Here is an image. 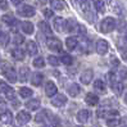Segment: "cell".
<instances>
[{"mask_svg": "<svg viewBox=\"0 0 127 127\" xmlns=\"http://www.w3.org/2000/svg\"><path fill=\"white\" fill-rule=\"evenodd\" d=\"M67 91H68V94L71 96H73V98H74V96H77L80 94V86L77 84H71L68 86V89H67Z\"/></svg>", "mask_w": 127, "mask_h": 127, "instance_id": "25", "label": "cell"}, {"mask_svg": "<svg viewBox=\"0 0 127 127\" xmlns=\"http://www.w3.org/2000/svg\"><path fill=\"white\" fill-rule=\"evenodd\" d=\"M107 125L109 126V127H116V126H118L119 125V119L118 118H108L107 119Z\"/></svg>", "mask_w": 127, "mask_h": 127, "instance_id": "37", "label": "cell"}, {"mask_svg": "<svg viewBox=\"0 0 127 127\" xmlns=\"http://www.w3.org/2000/svg\"><path fill=\"white\" fill-rule=\"evenodd\" d=\"M67 103V96L63 95V94H59V95H55L53 99H51V104L54 107H63L64 104Z\"/></svg>", "mask_w": 127, "mask_h": 127, "instance_id": "12", "label": "cell"}, {"mask_svg": "<svg viewBox=\"0 0 127 127\" xmlns=\"http://www.w3.org/2000/svg\"><path fill=\"white\" fill-rule=\"evenodd\" d=\"M19 95L22 98H30V96L32 95V90L28 87H21L19 89Z\"/></svg>", "mask_w": 127, "mask_h": 127, "instance_id": "31", "label": "cell"}, {"mask_svg": "<svg viewBox=\"0 0 127 127\" xmlns=\"http://www.w3.org/2000/svg\"><path fill=\"white\" fill-rule=\"evenodd\" d=\"M117 26V21L112 17H107L101 21L100 23V31L103 33H109L114 30V27Z\"/></svg>", "mask_w": 127, "mask_h": 127, "instance_id": "2", "label": "cell"}, {"mask_svg": "<svg viewBox=\"0 0 127 127\" xmlns=\"http://www.w3.org/2000/svg\"><path fill=\"white\" fill-rule=\"evenodd\" d=\"M89 117H90V112L87 109H81L77 113V121L80 123H86L89 121Z\"/></svg>", "mask_w": 127, "mask_h": 127, "instance_id": "16", "label": "cell"}, {"mask_svg": "<svg viewBox=\"0 0 127 127\" xmlns=\"http://www.w3.org/2000/svg\"><path fill=\"white\" fill-rule=\"evenodd\" d=\"M9 42V35L6 32H3L0 35V45L1 46H6V44Z\"/></svg>", "mask_w": 127, "mask_h": 127, "instance_id": "35", "label": "cell"}, {"mask_svg": "<svg viewBox=\"0 0 127 127\" xmlns=\"http://www.w3.org/2000/svg\"><path fill=\"white\" fill-rule=\"evenodd\" d=\"M61 62H62L63 64H65V65H71V64L73 63V58H72L69 54H63Z\"/></svg>", "mask_w": 127, "mask_h": 127, "instance_id": "32", "label": "cell"}, {"mask_svg": "<svg viewBox=\"0 0 127 127\" xmlns=\"http://www.w3.org/2000/svg\"><path fill=\"white\" fill-rule=\"evenodd\" d=\"M85 101L89 104V105H96V104L99 103V98H98V95H95L93 93H87L86 94V98H85Z\"/></svg>", "mask_w": 127, "mask_h": 127, "instance_id": "17", "label": "cell"}, {"mask_svg": "<svg viewBox=\"0 0 127 127\" xmlns=\"http://www.w3.org/2000/svg\"><path fill=\"white\" fill-rule=\"evenodd\" d=\"M42 80H44V74L40 73V72H35L32 74V78H31L33 86H40L42 84Z\"/></svg>", "mask_w": 127, "mask_h": 127, "instance_id": "18", "label": "cell"}, {"mask_svg": "<svg viewBox=\"0 0 127 127\" xmlns=\"http://www.w3.org/2000/svg\"><path fill=\"white\" fill-rule=\"evenodd\" d=\"M12 57L16 59V61H23L25 59V53H23V50L22 49H13L12 50Z\"/></svg>", "mask_w": 127, "mask_h": 127, "instance_id": "26", "label": "cell"}, {"mask_svg": "<svg viewBox=\"0 0 127 127\" xmlns=\"http://www.w3.org/2000/svg\"><path fill=\"white\" fill-rule=\"evenodd\" d=\"M57 91H58V89H57V86H55L54 82H51V81L46 82V85H45V94H46L48 96L53 98V96L57 95Z\"/></svg>", "mask_w": 127, "mask_h": 127, "instance_id": "13", "label": "cell"}, {"mask_svg": "<svg viewBox=\"0 0 127 127\" xmlns=\"http://www.w3.org/2000/svg\"><path fill=\"white\" fill-rule=\"evenodd\" d=\"M76 127H82V126H76Z\"/></svg>", "mask_w": 127, "mask_h": 127, "instance_id": "53", "label": "cell"}, {"mask_svg": "<svg viewBox=\"0 0 127 127\" xmlns=\"http://www.w3.org/2000/svg\"><path fill=\"white\" fill-rule=\"evenodd\" d=\"M125 103H126V104H127V94H126V95H125Z\"/></svg>", "mask_w": 127, "mask_h": 127, "instance_id": "48", "label": "cell"}, {"mask_svg": "<svg viewBox=\"0 0 127 127\" xmlns=\"http://www.w3.org/2000/svg\"><path fill=\"white\" fill-rule=\"evenodd\" d=\"M0 91L4 93L8 99L14 100V90H13V89H12L9 85H6L4 81H0Z\"/></svg>", "mask_w": 127, "mask_h": 127, "instance_id": "7", "label": "cell"}, {"mask_svg": "<svg viewBox=\"0 0 127 127\" xmlns=\"http://www.w3.org/2000/svg\"><path fill=\"white\" fill-rule=\"evenodd\" d=\"M48 113H49L48 110H42V112H40V113L35 117V121H36V122H44V121L46 119V114H48Z\"/></svg>", "mask_w": 127, "mask_h": 127, "instance_id": "34", "label": "cell"}, {"mask_svg": "<svg viewBox=\"0 0 127 127\" xmlns=\"http://www.w3.org/2000/svg\"><path fill=\"white\" fill-rule=\"evenodd\" d=\"M41 127H48V126H41Z\"/></svg>", "mask_w": 127, "mask_h": 127, "instance_id": "51", "label": "cell"}, {"mask_svg": "<svg viewBox=\"0 0 127 127\" xmlns=\"http://www.w3.org/2000/svg\"><path fill=\"white\" fill-rule=\"evenodd\" d=\"M0 121L4 125H10L13 122V114L9 110H4L3 113H0Z\"/></svg>", "mask_w": 127, "mask_h": 127, "instance_id": "15", "label": "cell"}, {"mask_svg": "<svg viewBox=\"0 0 127 127\" xmlns=\"http://www.w3.org/2000/svg\"><path fill=\"white\" fill-rule=\"evenodd\" d=\"M44 65H45V62H44L42 57H39L33 61V67H36V68H42Z\"/></svg>", "mask_w": 127, "mask_h": 127, "instance_id": "36", "label": "cell"}, {"mask_svg": "<svg viewBox=\"0 0 127 127\" xmlns=\"http://www.w3.org/2000/svg\"><path fill=\"white\" fill-rule=\"evenodd\" d=\"M22 31L27 35L33 33V25L31 22H22Z\"/></svg>", "mask_w": 127, "mask_h": 127, "instance_id": "27", "label": "cell"}, {"mask_svg": "<svg viewBox=\"0 0 127 127\" xmlns=\"http://www.w3.org/2000/svg\"><path fill=\"white\" fill-rule=\"evenodd\" d=\"M6 107V103H5V100L3 99V98H0V109H4Z\"/></svg>", "mask_w": 127, "mask_h": 127, "instance_id": "44", "label": "cell"}, {"mask_svg": "<svg viewBox=\"0 0 127 127\" xmlns=\"http://www.w3.org/2000/svg\"><path fill=\"white\" fill-rule=\"evenodd\" d=\"M93 77H94L93 69H86V71L82 72L80 80H81V82H82L84 85H89V84H90V82L93 81Z\"/></svg>", "mask_w": 127, "mask_h": 127, "instance_id": "10", "label": "cell"}, {"mask_svg": "<svg viewBox=\"0 0 127 127\" xmlns=\"http://www.w3.org/2000/svg\"><path fill=\"white\" fill-rule=\"evenodd\" d=\"M0 8L1 9H8V1L6 0H0Z\"/></svg>", "mask_w": 127, "mask_h": 127, "instance_id": "43", "label": "cell"}, {"mask_svg": "<svg viewBox=\"0 0 127 127\" xmlns=\"http://www.w3.org/2000/svg\"><path fill=\"white\" fill-rule=\"evenodd\" d=\"M1 21L4 22L5 25H9V26H14L17 23V19L14 18V17H12V16H9V14H5V16H3L1 17Z\"/></svg>", "mask_w": 127, "mask_h": 127, "instance_id": "28", "label": "cell"}, {"mask_svg": "<svg viewBox=\"0 0 127 127\" xmlns=\"http://www.w3.org/2000/svg\"><path fill=\"white\" fill-rule=\"evenodd\" d=\"M30 119H31V114H30L28 112H26V110H21L19 113L17 114L18 125H26L27 122H30Z\"/></svg>", "mask_w": 127, "mask_h": 127, "instance_id": "11", "label": "cell"}, {"mask_svg": "<svg viewBox=\"0 0 127 127\" xmlns=\"http://www.w3.org/2000/svg\"><path fill=\"white\" fill-rule=\"evenodd\" d=\"M110 62H112V65H114V67H117V65L119 64V62H118V59H117V58H112V59H110Z\"/></svg>", "mask_w": 127, "mask_h": 127, "instance_id": "45", "label": "cell"}, {"mask_svg": "<svg viewBox=\"0 0 127 127\" xmlns=\"http://www.w3.org/2000/svg\"><path fill=\"white\" fill-rule=\"evenodd\" d=\"M50 123L53 126H59V123H61V121H59V118L57 116H50Z\"/></svg>", "mask_w": 127, "mask_h": 127, "instance_id": "40", "label": "cell"}, {"mask_svg": "<svg viewBox=\"0 0 127 127\" xmlns=\"http://www.w3.org/2000/svg\"><path fill=\"white\" fill-rule=\"evenodd\" d=\"M78 28H80V25L77 23L76 19L69 18L68 21L65 22V32H68V33L77 32V33H78Z\"/></svg>", "mask_w": 127, "mask_h": 127, "instance_id": "6", "label": "cell"}, {"mask_svg": "<svg viewBox=\"0 0 127 127\" xmlns=\"http://www.w3.org/2000/svg\"><path fill=\"white\" fill-rule=\"evenodd\" d=\"M50 5H51V8L53 9H57V10H62L65 8V4L63 0H50Z\"/></svg>", "mask_w": 127, "mask_h": 127, "instance_id": "21", "label": "cell"}, {"mask_svg": "<svg viewBox=\"0 0 127 127\" xmlns=\"http://www.w3.org/2000/svg\"><path fill=\"white\" fill-rule=\"evenodd\" d=\"M78 40L76 39V37H68V39L65 40V45L67 48H68V50H74L77 46H78Z\"/></svg>", "mask_w": 127, "mask_h": 127, "instance_id": "19", "label": "cell"}, {"mask_svg": "<svg viewBox=\"0 0 127 127\" xmlns=\"http://www.w3.org/2000/svg\"><path fill=\"white\" fill-rule=\"evenodd\" d=\"M108 49H109V45H108V41L105 40H98V42H96V51H98V54L100 55H105L108 53Z\"/></svg>", "mask_w": 127, "mask_h": 127, "instance_id": "9", "label": "cell"}, {"mask_svg": "<svg viewBox=\"0 0 127 127\" xmlns=\"http://www.w3.org/2000/svg\"><path fill=\"white\" fill-rule=\"evenodd\" d=\"M122 58L125 59V61L127 62V49H125V50H122Z\"/></svg>", "mask_w": 127, "mask_h": 127, "instance_id": "46", "label": "cell"}, {"mask_svg": "<svg viewBox=\"0 0 127 127\" xmlns=\"http://www.w3.org/2000/svg\"><path fill=\"white\" fill-rule=\"evenodd\" d=\"M108 77H109V80H110L112 90L114 91V94H116V95H121V94H122V91H123V84H122L121 81H117L116 74H114L113 72H109Z\"/></svg>", "mask_w": 127, "mask_h": 127, "instance_id": "3", "label": "cell"}, {"mask_svg": "<svg viewBox=\"0 0 127 127\" xmlns=\"http://www.w3.org/2000/svg\"><path fill=\"white\" fill-rule=\"evenodd\" d=\"M104 1H109V0H104Z\"/></svg>", "mask_w": 127, "mask_h": 127, "instance_id": "52", "label": "cell"}, {"mask_svg": "<svg viewBox=\"0 0 127 127\" xmlns=\"http://www.w3.org/2000/svg\"><path fill=\"white\" fill-rule=\"evenodd\" d=\"M80 6H81V10H82V13H84L85 18L90 22V23H94L95 19H96V16L91 10L90 1H89V0H80Z\"/></svg>", "mask_w": 127, "mask_h": 127, "instance_id": "1", "label": "cell"}, {"mask_svg": "<svg viewBox=\"0 0 127 127\" xmlns=\"http://www.w3.org/2000/svg\"><path fill=\"white\" fill-rule=\"evenodd\" d=\"M53 25H54V28H55V31L57 32H63L65 31V21L62 18V17H57L53 22Z\"/></svg>", "mask_w": 127, "mask_h": 127, "instance_id": "14", "label": "cell"}, {"mask_svg": "<svg viewBox=\"0 0 127 127\" xmlns=\"http://www.w3.org/2000/svg\"><path fill=\"white\" fill-rule=\"evenodd\" d=\"M39 27L45 35H51V30H50V27L46 22H39Z\"/></svg>", "mask_w": 127, "mask_h": 127, "instance_id": "30", "label": "cell"}, {"mask_svg": "<svg viewBox=\"0 0 127 127\" xmlns=\"http://www.w3.org/2000/svg\"><path fill=\"white\" fill-rule=\"evenodd\" d=\"M81 45H82V51H84V53H89V46H90V42H89L87 40H84L81 42Z\"/></svg>", "mask_w": 127, "mask_h": 127, "instance_id": "39", "label": "cell"}, {"mask_svg": "<svg viewBox=\"0 0 127 127\" xmlns=\"http://www.w3.org/2000/svg\"><path fill=\"white\" fill-rule=\"evenodd\" d=\"M1 33H3V32H1V30H0V35H1Z\"/></svg>", "mask_w": 127, "mask_h": 127, "instance_id": "50", "label": "cell"}, {"mask_svg": "<svg viewBox=\"0 0 127 127\" xmlns=\"http://www.w3.org/2000/svg\"><path fill=\"white\" fill-rule=\"evenodd\" d=\"M126 40H127V32H126Z\"/></svg>", "mask_w": 127, "mask_h": 127, "instance_id": "49", "label": "cell"}, {"mask_svg": "<svg viewBox=\"0 0 127 127\" xmlns=\"http://www.w3.org/2000/svg\"><path fill=\"white\" fill-rule=\"evenodd\" d=\"M118 76L121 80H127V68H121V71H119Z\"/></svg>", "mask_w": 127, "mask_h": 127, "instance_id": "41", "label": "cell"}, {"mask_svg": "<svg viewBox=\"0 0 127 127\" xmlns=\"http://www.w3.org/2000/svg\"><path fill=\"white\" fill-rule=\"evenodd\" d=\"M93 4L95 6V9L99 13L105 12V1H104V0H93Z\"/></svg>", "mask_w": 127, "mask_h": 127, "instance_id": "22", "label": "cell"}, {"mask_svg": "<svg viewBox=\"0 0 127 127\" xmlns=\"http://www.w3.org/2000/svg\"><path fill=\"white\" fill-rule=\"evenodd\" d=\"M14 44H16V45H21V44L22 42H23L25 41V39H23V36H22V35H16V36H14Z\"/></svg>", "mask_w": 127, "mask_h": 127, "instance_id": "38", "label": "cell"}, {"mask_svg": "<svg viewBox=\"0 0 127 127\" xmlns=\"http://www.w3.org/2000/svg\"><path fill=\"white\" fill-rule=\"evenodd\" d=\"M94 89L98 90L99 93H105V84H104L101 80H96L94 82Z\"/></svg>", "mask_w": 127, "mask_h": 127, "instance_id": "29", "label": "cell"}, {"mask_svg": "<svg viewBox=\"0 0 127 127\" xmlns=\"http://www.w3.org/2000/svg\"><path fill=\"white\" fill-rule=\"evenodd\" d=\"M10 1H12L13 5H19L22 1H23V0H10Z\"/></svg>", "mask_w": 127, "mask_h": 127, "instance_id": "47", "label": "cell"}, {"mask_svg": "<svg viewBox=\"0 0 127 127\" xmlns=\"http://www.w3.org/2000/svg\"><path fill=\"white\" fill-rule=\"evenodd\" d=\"M46 45L51 51H58V53L62 51V42H61V40L55 39V37H49L46 40Z\"/></svg>", "mask_w": 127, "mask_h": 127, "instance_id": "4", "label": "cell"}, {"mask_svg": "<svg viewBox=\"0 0 127 127\" xmlns=\"http://www.w3.org/2000/svg\"><path fill=\"white\" fill-rule=\"evenodd\" d=\"M28 76H30V69L27 67H22L19 69V81L21 82H26L28 80Z\"/></svg>", "mask_w": 127, "mask_h": 127, "instance_id": "24", "label": "cell"}, {"mask_svg": "<svg viewBox=\"0 0 127 127\" xmlns=\"http://www.w3.org/2000/svg\"><path fill=\"white\" fill-rule=\"evenodd\" d=\"M17 13L22 17H26V18H30V17H33L35 16V8L31 5H22L21 8L17 10Z\"/></svg>", "mask_w": 127, "mask_h": 127, "instance_id": "5", "label": "cell"}, {"mask_svg": "<svg viewBox=\"0 0 127 127\" xmlns=\"http://www.w3.org/2000/svg\"><path fill=\"white\" fill-rule=\"evenodd\" d=\"M48 62H49L50 65H53V67H58L59 64H61V61H59L57 57H54V55H49L48 57Z\"/></svg>", "mask_w": 127, "mask_h": 127, "instance_id": "33", "label": "cell"}, {"mask_svg": "<svg viewBox=\"0 0 127 127\" xmlns=\"http://www.w3.org/2000/svg\"><path fill=\"white\" fill-rule=\"evenodd\" d=\"M53 10H51V9H45V10H44V16H45L46 18H50V17H53Z\"/></svg>", "mask_w": 127, "mask_h": 127, "instance_id": "42", "label": "cell"}, {"mask_svg": "<svg viewBox=\"0 0 127 127\" xmlns=\"http://www.w3.org/2000/svg\"><path fill=\"white\" fill-rule=\"evenodd\" d=\"M3 74L6 77V80H8L9 82H12V84H14V82L17 81V73H16V69H14L12 65H8V67H6L5 71L3 72Z\"/></svg>", "mask_w": 127, "mask_h": 127, "instance_id": "8", "label": "cell"}, {"mask_svg": "<svg viewBox=\"0 0 127 127\" xmlns=\"http://www.w3.org/2000/svg\"><path fill=\"white\" fill-rule=\"evenodd\" d=\"M27 53L30 55H36L37 54V45L35 41H27Z\"/></svg>", "mask_w": 127, "mask_h": 127, "instance_id": "23", "label": "cell"}, {"mask_svg": "<svg viewBox=\"0 0 127 127\" xmlns=\"http://www.w3.org/2000/svg\"><path fill=\"white\" fill-rule=\"evenodd\" d=\"M26 108L30 110H36L40 108V100L39 99H32V100H28L26 103Z\"/></svg>", "mask_w": 127, "mask_h": 127, "instance_id": "20", "label": "cell"}]
</instances>
